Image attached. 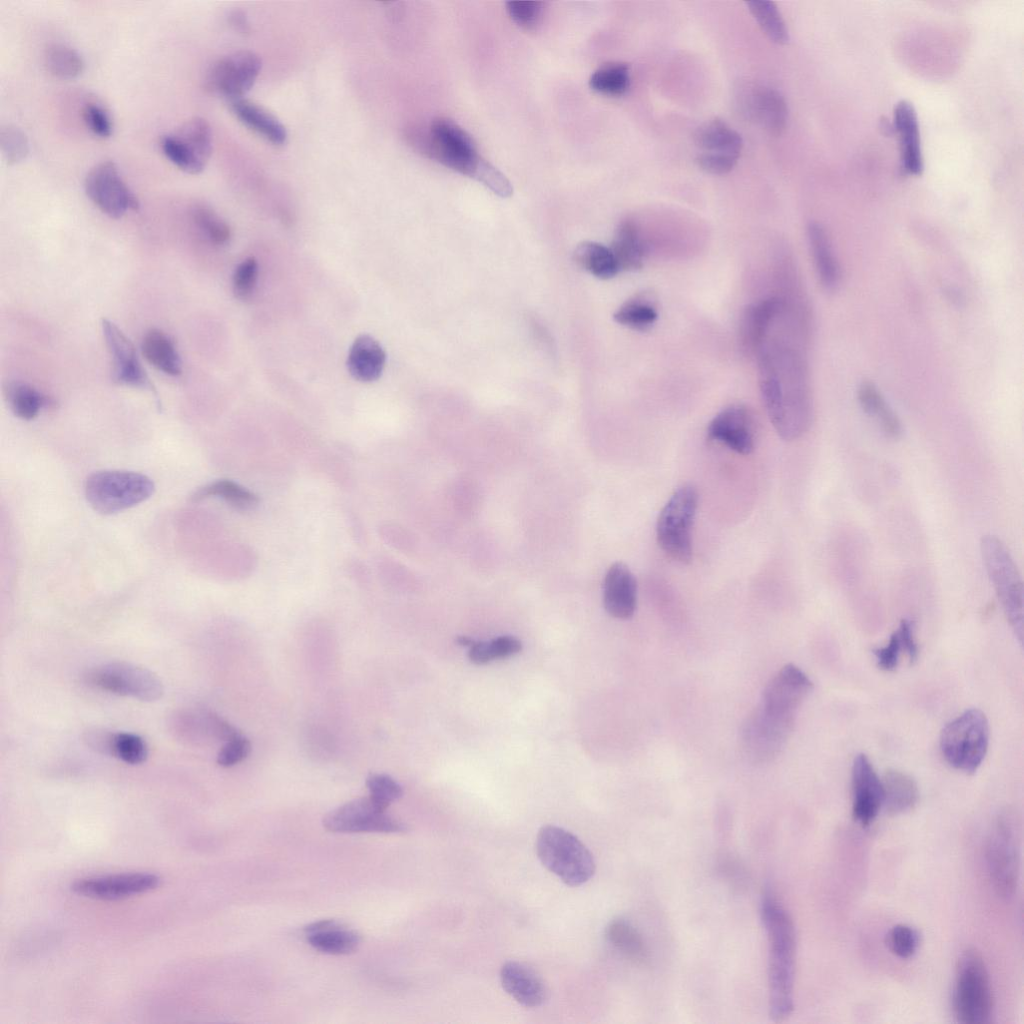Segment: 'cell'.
I'll list each match as a JSON object with an SVG mask.
<instances>
[{"mask_svg": "<svg viewBox=\"0 0 1024 1024\" xmlns=\"http://www.w3.org/2000/svg\"><path fill=\"white\" fill-rule=\"evenodd\" d=\"M756 350L759 383L768 417L786 441L800 438L813 418L806 348L810 320L782 307Z\"/></svg>", "mask_w": 1024, "mask_h": 1024, "instance_id": "cell-1", "label": "cell"}, {"mask_svg": "<svg viewBox=\"0 0 1024 1024\" xmlns=\"http://www.w3.org/2000/svg\"><path fill=\"white\" fill-rule=\"evenodd\" d=\"M760 914L769 942V1014L778 1022L794 1008L796 933L789 913L769 891L762 897Z\"/></svg>", "mask_w": 1024, "mask_h": 1024, "instance_id": "cell-2", "label": "cell"}, {"mask_svg": "<svg viewBox=\"0 0 1024 1024\" xmlns=\"http://www.w3.org/2000/svg\"><path fill=\"white\" fill-rule=\"evenodd\" d=\"M953 1012L965 1024H984L993 1015V993L986 964L975 949L964 950L956 964Z\"/></svg>", "mask_w": 1024, "mask_h": 1024, "instance_id": "cell-3", "label": "cell"}, {"mask_svg": "<svg viewBox=\"0 0 1024 1024\" xmlns=\"http://www.w3.org/2000/svg\"><path fill=\"white\" fill-rule=\"evenodd\" d=\"M536 853L551 873L569 886H580L595 872L589 849L571 832L554 825L543 826L536 838Z\"/></svg>", "mask_w": 1024, "mask_h": 1024, "instance_id": "cell-4", "label": "cell"}, {"mask_svg": "<svg viewBox=\"0 0 1024 1024\" xmlns=\"http://www.w3.org/2000/svg\"><path fill=\"white\" fill-rule=\"evenodd\" d=\"M89 505L103 515L132 508L155 492L153 480L145 474L129 470H100L91 473L84 485Z\"/></svg>", "mask_w": 1024, "mask_h": 1024, "instance_id": "cell-5", "label": "cell"}, {"mask_svg": "<svg viewBox=\"0 0 1024 1024\" xmlns=\"http://www.w3.org/2000/svg\"><path fill=\"white\" fill-rule=\"evenodd\" d=\"M989 744V725L979 709H968L951 720L940 734V749L946 762L967 774L975 773Z\"/></svg>", "mask_w": 1024, "mask_h": 1024, "instance_id": "cell-6", "label": "cell"}, {"mask_svg": "<svg viewBox=\"0 0 1024 1024\" xmlns=\"http://www.w3.org/2000/svg\"><path fill=\"white\" fill-rule=\"evenodd\" d=\"M408 137L428 157L470 177L482 159L472 138L449 119L437 118L432 121L428 132L411 131Z\"/></svg>", "mask_w": 1024, "mask_h": 1024, "instance_id": "cell-7", "label": "cell"}, {"mask_svg": "<svg viewBox=\"0 0 1024 1024\" xmlns=\"http://www.w3.org/2000/svg\"><path fill=\"white\" fill-rule=\"evenodd\" d=\"M988 577L1004 614L1021 642L1023 635V586L1017 566L1006 545L994 535L980 542Z\"/></svg>", "mask_w": 1024, "mask_h": 1024, "instance_id": "cell-8", "label": "cell"}, {"mask_svg": "<svg viewBox=\"0 0 1024 1024\" xmlns=\"http://www.w3.org/2000/svg\"><path fill=\"white\" fill-rule=\"evenodd\" d=\"M988 874L994 890L1003 898L1014 895L1020 872L1018 824L1009 812L1001 813L991 826L985 845Z\"/></svg>", "mask_w": 1024, "mask_h": 1024, "instance_id": "cell-9", "label": "cell"}, {"mask_svg": "<svg viewBox=\"0 0 1024 1024\" xmlns=\"http://www.w3.org/2000/svg\"><path fill=\"white\" fill-rule=\"evenodd\" d=\"M698 506V493L686 484L671 495L662 508L656 525L657 542L672 560L687 564L692 559V527Z\"/></svg>", "mask_w": 1024, "mask_h": 1024, "instance_id": "cell-10", "label": "cell"}, {"mask_svg": "<svg viewBox=\"0 0 1024 1024\" xmlns=\"http://www.w3.org/2000/svg\"><path fill=\"white\" fill-rule=\"evenodd\" d=\"M795 719V716L776 712L759 703L740 732L741 746L748 759L763 764L776 758L792 733Z\"/></svg>", "mask_w": 1024, "mask_h": 1024, "instance_id": "cell-11", "label": "cell"}, {"mask_svg": "<svg viewBox=\"0 0 1024 1024\" xmlns=\"http://www.w3.org/2000/svg\"><path fill=\"white\" fill-rule=\"evenodd\" d=\"M85 681L101 690L142 701L161 698L163 686L149 670L125 662L102 664L85 674Z\"/></svg>", "mask_w": 1024, "mask_h": 1024, "instance_id": "cell-12", "label": "cell"}, {"mask_svg": "<svg viewBox=\"0 0 1024 1024\" xmlns=\"http://www.w3.org/2000/svg\"><path fill=\"white\" fill-rule=\"evenodd\" d=\"M262 68L261 58L249 50H240L218 59L208 70L206 89L229 99H242L255 84Z\"/></svg>", "mask_w": 1024, "mask_h": 1024, "instance_id": "cell-13", "label": "cell"}, {"mask_svg": "<svg viewBox=\"0 0 1024 1024\" xmlns=\"http://www.w3.org/2000/svg\"><path fill=\"white\" fill-rule=\"evenodd\" d=\"M84 188L94 205L110 218L119 219L127 211L139 209V200L124 182L113 161L95 165L86 175Z\"/></svg>", "mask_w": 1024, "mask_h": 1024, "instance_id": "cell-14", "label": "cell"}, {"mask_svg": "<svg viewBox=\"0 0 1024 1024\" xmlns=\"http://www.w3.org/2000/svg\"><path fill=\"white\" fill-rule=\"evenodd\" d=\"M323 826L328 831L340 833H396L407 829L404 823L388 815L370 797L351 800L330 811L323 818Z\"/></svg>", "mask_w": 1024, "mask_h": 1024, "instance_id": "cell-15", "label": "cell"}, {"mask_svg": "<svg viewBox=\"0 0 1024 1024\" xmlns=\"http://www.w3.org/2000/svg\"><path fill=\"white\" fill-rule=\"evenodd\" d=\"M101 330L112 364L111 379L120 386H128L158 393L145 372L133 342L111 320L101 319Z\"/></svg>", "mask_w": 1024, "mask_h": 1024, "instance_id": "cell-16", "label": "cell"}, {"mask_svg": "<svg viewBox=\"0 0 1024 1024\" xmlns=\"http://www.w3.org/2000/svg\"><path fill=\"white\" fill-rule=\"evenodd\" d=\"M813 683L796 665L783 666L766 684L760 704L787 715L796 716L811 692Z\"/></svg>", "mask_w": 1024, "mask_h": 1024, "instance_id": "cell-17", "label": "cell"}, {"mask_svg": "<svg viewBox=\"0 0 1024 1024\" xmlns=\"http://www.w3.org/2000/svg\"><path fill=\"white\" fill-rule=\"evenodd\" d=\"M160 878L152 873H123L76 880L74 893L100 900H119L155 889Z\"/></svg>", "mask_w": 1024, "mask_h": 1024, "instance_id": "cell-18", "label": "cell"}, {"mask_svg": "<svg viewBox=\"0 0 1024 1024\" xmlns=\"http://www.w3.org/2000/svg\"><path fill=\"white\" fill-rule=\"evenodd\" d=\"M169 724L177 738L192 744L226 742L241 734L218 714L203 709L175 712Z\"/></svg>", "mask_w": 1024, "mask_h": 1024, "instance_id": "cell-19", "label": "cell"}, {"mask_svg": "<svg viewBox=\"0 0 1024 1024\" xmlns=\"http://www.w3.org/2000/svg\"><path fill=\"white\" fill-rule=\"evenodd\" d=\"M852 816L863 827L877 817L883 806V786L869 758L861 753L853 761L851 772Z\"/></svg>", "mask_w": 1024, "mask_h": 1024, "instance_id": "cell-20", "label": "cell"}, {"mask_svg": "<svg viewBox=\"0 0 1024 1024\" xmlns=\"http://www.w3.org/2000/svg\"><path fill=\"white\" fill-rule=\"evenodd\" d=\"M707 438L738 454L752 453L755 448V429L751 413L740 404L726 407L709 423Z\"/></svg>", "mask_w": 1024, "mask_h": 1024, "instance_id": "cell-21", "label": "cell"}, {"mask_svg": "<svg viewBox=\"0 0 1024 1024\" xmlns=\"http://www.w3.org/2000/svg\"><path fill=\"white\" fill-rule=\"evenodd\" d=\"M742 106L749 118L769 134L779 136L787 123L788 109L777 90L765 86H749L743 93Z\"/></svg>", "mask_w": 1024, "mask_h": 1024, "instance_id": "cell-22", "label": "cell"}, {"mask_svg": "<svg viewBox=\"0 0 1024 1024\" xmlns=\"http://www.w3.org/2000/svg\"><path fill=\"white\" fill-rule=\"evenodd\" d=\"M603 603L609 615L617 619L633 616L637 604V581L627 565L612 564L603 582Z\"/></svg>", "mask_w": 1024, "mask_h": 1024, "instance_id": "cell-23", "label": "cell"}, {"mask_svg": "<svg viewBox=\"0 0 1024 1024\" xmlns=\"http://www.w3.org/2000/svg\"><path fill=\"white\" fill-rule=\"evenodd\" d=\"M893 128L899 135L901 168L908 175H921L924 165L919 123L910 102L902 100L896 104Z\"/></svg>", "mask_w": 1024, "mask_h": 1024, "instance_id": "cell-24", "label": "cell"}, {"mask_svg": "<svg viewBox=\"0 0 1024 1024\" xmlns=\"http://www.w3.org/2000/svg\"><path fill=\"white\" fill-rule=\"evenodd\" d=\"M500 981L507 994L525 1007H539L547 999V988L542 978L521 962L508 961L503 964Z\"/></svg>", "mask_w": 1024, "mask_h": 1024, "instance_id": "cell-25", "label": "cell"}, {"mask_svg": "<svg viewBox=\"0 0 1024 1024\" xmlns=\"http://www.w3.org/2000/svg\"><path fill=\"white\" fill-rule=\"evenodd\" d=\"M783 303L784 299L772 297L746 308L740 323V342L744 351L756 352Z\"/></svg>", "mask_w": 1024, "mask_h": 1024, "instance_id": "cell-26", "label": "cell"}, {"mask_svg": "<svg viewBox=\"0 0 1024 1024\" xmlns=\"http://www.w3.org/2000/svg\"><path fill=\"white\" fill-rule=\"evenodd\" d=\"M235 117L247 128L273 145L286 143L288 133L282 122L263 107L246 99L230 102Z\"/></svg>", "mask_w": 1024, "mask_h": 1024, "instance_id": "cell-27", "label": "cell"}, {"mask_svg": "<svg viewBox=\"0 0 1024 1024\" xmlns=\"http://www.w3.org/2000/svg\"><path fill=\"white\" fill-rule=\"evenodd\" d=\"M309 944L318 951L333 955L356 950L360 937L334 920H320L304 928Z\"/></svg>", "mask_w": 1024, "mask_h": 1024, "instance_id": "cell-28", "label": "cell"}, {"mask_svg": "<svg viewBox=\"0 0 1024 1024\" xmlns=\"http://www.w3.org/2000/svg\"><path fill=\"white\" fill-rule=\"evenodd\" d=\"M386 354L381 345L369 335H360L350 347L347 367L358 381L377 380L384 369Z\"/></svg>", "mask_w": 1024, "mask_h": 1024, "instance_id": "cell-29", "label": "cell"}, {"mask_svg": "<svg viewBox=\"0 0 1024 1024\" xmlns=\"http://www.w3.org/2000/svg\"><path fill=\"white\" fill-rule=\"evenodd\" d=\"M807 236L815 268L821 285L834 291L840 283V268L825 229L817 222L809 223Z\"/></svg>", "mask_w": 1024, "mask_h": 1024, "instance_id": "cell-30", "label": "cell"}, {"mask_svg": "<svg viewBox=\"0 0 1024 1024\" xmlns=\"http://www.w3.org/2000/svg\"><path fill=\"white\" fill-rule=\"evenodd\" d=\"M172 135L180 148L204 169L213 149L209 122L202 117H192L184 121Z\"/></svg>", "mask_w": 1024, "mask_h": 1024, "instance_id": "cell-31", "label": "cell"}, {"mask_svg": "<svg viewBox=\"0 0 1024 1024\" xmlns=\"http://www.w3.org/2000/svg\"><path fill=\"white\" fill-rule=\"evenodd\" d=\"M883 786V808L888 814L898 815L912 810L919 799L916 781L909 774L887 770L881 779Z\"/></svg>", "mask_w": 1024, "mask_h": 1024, "instance_id": "cell-32", "label": "cell"}, {"mask_svg": "<svg viewBox=\"0 0 1024 1024\" xmlns=\"http://www.w3.org/2000/svg\"><path fill=\"white\" fill-rule=\"evenodd\" d=\"M857 397L864 413L876 422L886 437L894 440L901 437L902 424L874 383L863 381Z\"/></svg>", "mask_w": 1024, "mask_h": 1024, "instance_id": "cell-33", "label": "cell"}, {"mask_svg": "<svg viewBox=\"0 0 1024 1024\" xmlns=\"http://www.w3.org/2000/svg\"><path fill=\"white\" fill-rule=\"evenodd\" d=\"M144 358L157 370L178 376L182 372V362L174 340L158 328L148 330L141 342Z\"/></svg>", "mask_w": 1024, "mask_h": 1024, "instance_id": "cell-34", "label": "cell"}, {"mask_svg": "<svg viewBox=\"0 0 1024 1024\" xmlns=\"http://www.w3.org/2000/svg\"><path fill=\"white\" fill-rule=\"evenodd\" d=\"M610 249L620 271H635L643 266L647 248L635 222L624 220L619 224Z\"/></svg>", "mask_w": 1024, "mask_h": 1024, "instance_id": "cell-35", "label": "cell"}, {"mask_svg": "<svg viewBox=\"0 0 1024 1024\" xmlns=\"http://www.w3.org/2000/svg\"><path fill=\"white\" fill-rule=\"evenodd\" d=\"M695 144L703 152L739 156L743 147L741 135L725 121L714 118L701 124L694 132Z\"/></svg>", "mask_w": 1024, "mask_h": 1024, "instance_id": "cell-36", "label": "cell"}, {"mask_svg": "<svg viewBox=\"0 0 1024 1024\" xmlns=\"http://www.w3.org/2000/svg\"><path fill=\"white\" fill-rule=\"evenodd\" d=\"M5 398L13 414L22 420L36 418L42 408L51 405L52 400L32 385L13 381L4 388Z\"/></svg>", "mask_w": 1024, "mask_h": 1024, "instance_id": "cell-37", "label": "cell"}, {"mask_svg": "<svg viewBox=\"0 0 1024 1024\" xmlns=\"http://www.w3.org/2000/svg\"><path fill=\"white\" fill-rule=\"evenodd\" d=\"M578 266L600 279L613 278L620 270L610 249L597 242L580 243L573 253Z\"/></svg>", "mask_w": 1024, "mask_h": 1024, "instance_id": "cell-38", "label": "cell"}, {"mask_svg": "<svg viewBox=\"0 0 1024 1024\" xmlns=\"http://www.w3.org/2000/svg\"><path fill=\"white\" fill-rule=\"evenodd\" d=\"M608 942L622 955L636 961L647 959L648 951L638 930L624 919L612 920L606 928Z\"/></svg>", "mask_w": 1024, "mask_h": 1024, "instance_id": "cell-39", "label": "cell"}, {"mask_svg": "<svg viewBox=\"0 0 1024 1024\" xmlns=\"http://www.w3.org/2000/svg\"><path fill=\"white\" fill-rule=\"evenodd\" d=\"M100 753L114 756L127 764H141L148 756L145 741L136 734L106 731Z\"/></svg>", "mask_w": 1024, "mask_h": 1024, "instance_id": "cell-40", "label": "cell"}, {"mask_svg": "<svg viewBox=\"0 0 1024 1024\" xmlns=\"http://www.w3.org/2000/svg\"><path fill=\"white\" fill-rule=\"evenodd\" d=\"M658 317L654 301L646 294H637L625 301L614 313V320L633 330L645 331Z\"/></svg>", "mask_w": 1024, "mask_h": 1024, "instance_id": "cell-41", "label": "cell"}, {"mask_svg": "<svg viewBox=\"0 0 1024 1024\" xmlns=\"http://www.w3.org/2000/svg\"><path fill=\"white\" fill-rule=\"evenodd\" d=\"M209 497L221 498L239 510L252 509L259 502L257 496L252 492L226 479L217 480L202 486L192 494L191 500L199 501Z\"/></svg>", "mask_w": 1024, "mask_h": 1024, "instance_id": "cell-42", "label": "cell"}, {"mask_svg": "<svg viewBox=\"0 0 1024 1024\" xmlns=\"http://www.w3.org/2000/svg\"><path fill=\"white\" fill-rule=\"evenodd\" d=\"M630 83V70L626 63L611 62L599 67L589 79L590 87L603 95L621 96Z\"/></svg>", "mask_w": 1024, "mask_h": 1024, "instance_id": "cell-43", "label": "cell"}, {"mask_svg": "<svg viewBox=\"0 0 1024 1024\" xmlns=\"http://www.w3.org/2000/svg\"><path fill=\"white\" fill-rule=\"evenodd\" d=\"M44 63L51 75L64 80L78 77L84 69L81 55L64 44L50 45L46 49Z\"/></svg>", "mask_w": 1024, "mask_h": 1024, "instance_id": "cell-44", "label": "cell"}, {"mask_svg": "<svg viewBox=\"0 0 1024 1024\" xmlns=\"http://www.w3.org/2000/svg\"><path fill=\"white\" fill-rule=\"evenodd\" d=\"M746 4L762 31L771 41L777 44H786L789 41L785 22L774 2L755 0L748 1Z\"/></svg>", "mask_w": 1024, "mask_h": 1024, "instance_id": "cell-45", "label": "cell"}, {"mask_svg": "<svg viewBox=\"0 0 1024 1024\" xmlns=\"http://www.w3.org/2000/svg\"><path fill=\"white\" fill-rule=\"evenodd\" d=\"M521 650L522 643L516 637L499 636L491 641H475L470 647L469 659L474 664L483 665L495 659L513 656Z\"/></svg>", "mask_w": 1024, "mask_h": 1024, "instance_id": "cell-46", "label": "cell"}, {"mask_svg": "<svg viewBox=\"0 0 1024 1024\" xmlns=\"http://www.w3.org/2000/svg\"><path fill=\"white\" fill-rule=\"evenodd\" d=\"M192 219L198 229L214 244L225 245L231 238L229 225L209 206L197 204Z\"/></svg>", "mask_w": 1024, "mask_h": 1024, "instance_id": "cell-47", "label": "cell"}, {"mask_svg": "<svg viewBox=\"0 0 1024 1024\" xmlns=\"http://www.w3.org/2000/svg\"><path fill=\"white\" fill-rule=\"evenodd\" d=\"M366 786L370 792L369 797L384 810L403 794L401 785L383 773H370L366 778Z\"/></svg>", "mask_w": 1024, "mask_h": 1024, "instance_id": "cell-48", "label": "cell"}, {"mask_svg": "<svg viewBox=\"0 0 1024 1024\" xmlns=\"http://www.w3.org/2000/svg\"><path fill=\"white\" fill-rule=\"evenodd\" d=\"M886 943L889 950L899 958H910L918 950L920 945L919 932L910 925H894L886 936Z\"/></svg>", "mask_w": 1024, "mask_h": 1024, "instance_id": "cell-49", "label": "cell"}, {"mask_svg": "<svg viewBox=\"0 0 1024 1024\" xmlns=\"http://www.w3.org/2000/svg\"><path fill=\"white\" fill-rule=\"evenodd\" d=\"M0 146L4 160L9 165L23 161L29 152L28 139L19 128L6 125L0 131Z\"/></svg>", "mask_w": 1024, "mask_h": 1024, "instance_id": "cell-50", "label": "cell"}, {"mask_svg": "<svg viewBox=\"0 0 1024 1024\" xmlns=\"http://www.w3.org/2000/svg\"><path fill=\"white\" fill-rule=\"evenodd\" d=\"M258 278V264L255 258L243 260L235 269L232 279L233 292L242 301L249 300L255 292Z\"/></svg>", "mask_w": 1024, "mask_h": 1024, "instance_id": "cell-51", "label": "cell"}, {"mask_svg": "<svg viewBox=\"0 0 1024 1024\" xmlns=\"http://www.w3.org/2000/svg\"><path fill=\"white\" fill-rule=\"evenodd\" d=\"M472 178L478 180L500 197L507 198L512 194V186L508 179L492 164L481 159Z\"/></svg>", "mask_w": 1024, "mask_h": 1024, "instance_id": "cell-52", "label": "cell"}, {"mask_svg": "<svg viewBox=\"0 0 1024 1024\" xmlns=\"http://www.w3.org/2000/svg\"><path fill=\"white\" fill-rule=\"evenodd\" d=\"M506 9L511 19L525 29H531L538 23L542 2L539 1H510L506 3Z\"/></svg>", "mask_w": 1024, "mask_h": 1024, "instance_id": "cell-53", "label": "cell"}, {"mask_svg": "<svg viewBox=\"0 0 1024 1024\" xmlns=\"http://www.w3.org/2000/svg\"><path fill=\"white\" fill-rule=\"evenodd\" d=\"M83 121L87 128L100 138H109L113 132V124L108 113L95 103H88L82 110Z\"/></svg>", "mask_w": 1024, "mask_h": 1024, "instance_id": "cell-54", "label": "cell"}, {"mask_svg": "<svg viewBox=\"0 0 1024 1024\" xmlns=\"http://www.w3.org/2000/svg\"><path fill=\"white\" fill-rule=\"evenodd\" d=\"M250 751V741L240 734L224 743L218 752L216 761L222 767H231L243 761Z\"/></svg>", "mask_w": 1024, "mask_h": 1024, "instance_id": "cell-55", "label": "cell"}, {"mask_svg": "<svg viewBox=\"0 0 1024 1024\" xmlns=\"http://www.w3.org/2000/svg\"><path fill=\"white\" fill-rule=\"evenodd\" d=\"M739 156L702 152L696 158L698 166L710 174L722 175L730 172L738 161Z\"/></svg>", "mask_w": 1024, "mask_h": 1024, "instance_id": "cell-56", "label": "cell"}, {"mask_svg": "<svg viewBox=\"0 0 1024 1024\" xmlns=\"http://www.w3.org/2000/svg\"><path fill=\"white\" fill-rule=\"evenodd\" d=\"M902 644L896 631L892 633L888 643L873 651L878 666L885 671L894 670L899 662Z\"/></svg>", "mask_w": 1024, "mask_h": 1024, "instance_id": "cell-57", "label": "cell"}, {"mask_svg": "<svg viewBox=\"0 0 1024 1024\" xmlns=\"http://www.w3.org/2000/svg\"><path fill=\"white\" fill-rule=\"evenodd\" d=\"M896 632L901 641L902 649L906 652L910 661L914 662L918 657V646L914 637L913 623L908 619L901 620Z\"/></svg>", "mask_w": 1024, "mask_h": 1024, "instance_id": "cell-58", "label": "cell"}, {"mask_svg": "<svg viewBox=\"0 0 1024 1024\" xmlns=\"http://www.w3.org/2000/svg\"><path fill=\"white\" fill-rule=\"evenodd\" d=\"M230 22L239 30H247V22L245 20L244 14L241 12H233L230 15Z\"/></svg>", "mask_w": 1024, "mask_h": 1024, "instance_id": "cell-59", "label": "cell"}, {"mask_svg": "<svg viewBox=\"0 0 1024 1024\" xmlns=\"http://www.w3.org/2000/svg\"><path fill=\"white\" fill-rule=\"evenodd\" d=\"M456 642L458 645L465 647H471L475 643V641L468 636H458L456 638Z\"/></svg>", "mask_w": 1024, "mask_h": 1024, "instance_id": "cell-60", "label": "cell"}]
</instances>
